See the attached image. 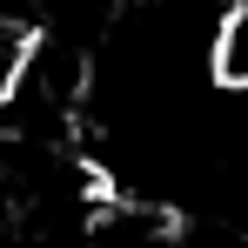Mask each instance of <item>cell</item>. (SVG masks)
Returning a JSON list of instances; mask_svg holds the SVG:
<instances>
[{"label":"cell","instance_id":"1","mask_svg":"<svg viewBox=\"0 0 248 248\" xmlns=\"http://www.w3.org/2000/svg\"><path fill=\"white\" fill-rule=\"evenodd\" d=\"M208 74L228 94H248V0L215 20V34H208Z\"/></svg>","mask_w":248,"mask_h":248}]
</instances>
